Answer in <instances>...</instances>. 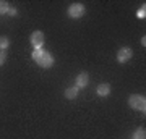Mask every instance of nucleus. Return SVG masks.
I'll return each mask as SVG.
<instances>
[{
  "label": "nucleus",
  "instance_id": "2",
  "mask_svg": "<svg viewBox=\"0 0 146 139\" xmlns=\"http://www.w3.org/2000/svg\"><path fill=\"white\" fill-rule=\"evenodd\" d=\"M128 105L133 110H136V112L146 113V97L141 96V94H131L128 97Z\"/></svg>",
  "mask_w": 146,
  "mask_h": 139
},
{
  "label": "nucleus",
  "instance_id": "14",
  "mask_svg": "<svg viewBox=\"0 0 146 139\" xmlns=\"http://www.w3.org/2000/svg\"><path fill=\"white\" fill-rule=\"evenodd\" d=\"M7 15H10V16H16L18 15V10H16L15 7H10V10H8V13Z\"/></svg>",
  "mask_w": 146,
  "mask_h": 139
},
{
  "label": "nucleus",
  "instance_id": "13",
  "mask_svg": "<svg viewBox=\"0 0 146 139\" xmlns=\"http://www.w3.org/2000/svg\"><path fill=\"white\" fill-rule=\"evenodd\" d=\"M5 60H7V52L5 50H0V67L5 63Z\"/></svg>",
  "mask_w": 146,
  "mask_h": 139
},
{
  "label": "nucleus",
  "instance_id": "15",
  "mask_svg": "<svg viewBox=\"0 0 146 139\" xmlns=\"http://www.w3.org/2000/svg\"><path fill=\"white\" fill-rule=\"evenodd\" d=\"M141 45H143V47L146 45V37L145 36H143V39H141Z\"/></svg>",
  "mask_w": 146,
  "mask_h": 139
},
{
  "label": "nucleus",
  "instance_id": "3",
  "mask_svg": "<svg viewBox=\"0 0 146 139\" xmlns=\"http://www.w3.org/2000/svg\"><path fill=\"white\" fill-rule=\"evenodd\" d=\"M84 13H86V8H84V5L80 3V2L72 3V5L68 7V10H67V15L70 16L72 20H78V18H81Z\"/></svg>",
  "mask_w": 146,
  "mask_h": 139
},
{
  "label": "nucleus",
  "instance_id": "8",
  "mask_svg": "<svg viewBox=\"0 0 146 139\" xmlns=\"http://www.w3.org/2000/svg\"><path fill=\"white\" fill-rule=\"evenodd\" d=\"M65 97L67 99H70V100H73V99H76L78 97V89L75 88H68V89H65Z\"/></svg>",
  "mask_w": 146,
  "mask_h": 139
},
{
  "label": "nucleus",
  "instance_id": "6",
  "mask_svg": "<svg viewBox=\"0 0 146 139\" xmlns=\"http://www.w3.org/2000/svg\"><path fill=\"white\" fill-rule=\"evenodd\" d=\"M88 82H89V74L88 71H81L78 73V76H76V79H75V88L78 89H84L86 86H88Z\"/></svg>",
  "mask_w": 146,
  "mask_h": 139
},
{
  "label": "nucleus",
  "instance_id": "9",
  "mask_svg": "<svg viewBox=\"0 0 146 139\" xmlns=\"http://www.w3.org/2000/svg\"><path fill=\"white\" fill-rule=\"evenodd\" d=\"M131 139H146V131L145 128H138L133 131V134H131Z\"/></svg>",
  "mask_w": 146,
  "mask_h": 139
},
{
  "label": "nucleus",
  "instance_id": "1",
  "mask_svg": "<svg viewBox=\"0 0 146 139\" xmlns=\"http://www.w3.org/2000/svg\"><path fill=\"white\" fill-rule=\"evenodd\" d=\"M31 57L41 68H52L54 67L52 53L47 52V50H44V49H34L33 53H31Z\"/></svg>",
  "mask_w": 146,
  "mask_h": 139
},
{
  "label": "nucleus",
  "instance_id": "5",
  "mask_svg": "<svg viewBox=\"0 0 146 139\" xmlns=\"http://www.w3.org/2000/svg\"><path fill=\"white\" fill-rule=\"evenodd\" d=\"M131 57H133V50H131L130 47H122V49H119V52H117V62L119 63L130 62Z\"/></svg>",
  "mask_w": 146,
  "mask_h": 139
},
{
  "label": "nucleus",
  "instance_id": "10",
  "mask_svg": "<svg viewBox=\"0 0 146 139\" xmlns=\"http://www.w3.org/2000/svg\"><path fill=\"white\" fill-rule=\"evenodd\" d=\"M8 47H10V39L5 37V36H0V50H5L7 52Z\"/></svg>",
  "mask_w": 146,
  "mask_h": 139
},
{
  "label": "nucleus",
  "instance_id": "4",
  "mask_svg": "<svg viewBox=\"0 0 146 139\" xmlns=\"http://www.w3.org/2000/svg\"><path fill=\"white\" fill-rule=\"evenodd\" d=\"M44 41H46V37H44V32L42 31H34L31 36H29V42H31V45L34 47V49H42Z\"/></svg>",
  "mask_w": 146,
  "mask_h": 139
},
{
  "label": "nucleus",
  "instance_id": "7",
  "mask_svg": "<svg viewBox=\"0 0 146 139\" xmlns=\"http://www.w3.org/2000/svg\"><path fill=\"white\" fill-rule=\"evenodd\" d=\"M96 92H98L99 97H107V96L110 94V84L109 82H102V84H99V86L96 88Z\"/></svg>",
  "mask_w": 146,
  "mask_h": 139
},
{
  "label": "nucleus",
  "instance_id": "11",
  "mask_svg": "<svg viewBox=\"0 0 146 139\" xmlns=\"http://www.w3.org/2000/svg\"><path fill=\"white\" fill-rule=\"evenodd\" d=\"M10 10V5L7 3L5 0H0V15H7Z\"/></svg>",
  "mask_w": 146,
  "mask_h": 139
},
{
  "label": "nucleus",
  "instance_id": "12",
  "mask_svg": "<svg viewBox=\"0 0 146 139\" xmlns=\"http://www.w3.org/2000/svg\"><path fill=\"white\" fill-rule=\"evenodd\" d=\"M136 16H138L140 20H145V18H146V5H145V3H143V5L138 8V11H136Z\"/></svg>",
  "mask_w": 146,
  "mask_h": 139
}]
</instances>
